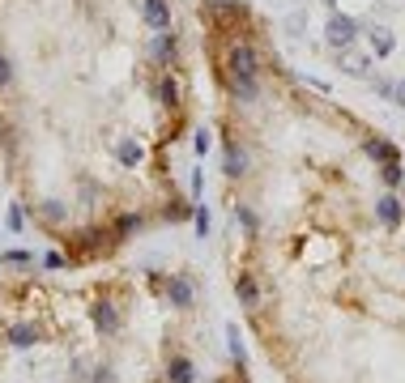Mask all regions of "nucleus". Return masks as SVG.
<instances>
[{
  "label": "nucleus",
  "instance_id": "f257e3e1",
  "mask_svg": "<svg viewBox=\"0 0 405 383\" xmlns=\"http://www.w3.org/2000/svg\"><path fill=\"white\" fill-rule=\"evenodd\" d=\"M226 64H231V90H235V98L252 102V98H256V77H261V60H256V51H252V43H231Z\"/></svg>",
  "mask_w": 405,
  "mask_h": 383
},
{
  "label": "nucleus",
  "instance_id": "f03ea898",
  "mask_svg": "<svg viewBox=\"0 0 405 383\" xmlns=\"http://www.w3.org/2000/svg\"><path fill=\"white\" fill-rule=\"evenodd\" d=\"M137 9H141V18H145V26L149 30H171V5L167 0H137Z\"/></svg>",
  "mask_w": 405,
  "mask_h": 383
},
{
  "label": "nucleus",
  "instance_id": "7ed1b4c3",
  "mask_svg": "<svg viewBox=\"0 0 405 383\" xmlns=\"http://www.w3.org/2000/svg\"><path fill=\"white\" fill-rule=\"evenodd\" d=\"M354 30H359V26H354V22H350L345 13H333V18H329V30H324V34H329V43H333V47H350Z\"/></svg>",
  "mask_w": 405,
  "mask_h": 383
},
{
  "label": "nucleus",
  "instance_id": "20e7f679",
  "mask_svg": "<svg viewBox=\"0 0 405 383\" xmlns=\"http://www.w3.org/2000/svg\"><path fill=\"white\" fill-rule=\"evenodd\" d=\"M376 213H380L384 226H397V222H401V200H397V196H380V200H376Z\"/></svg>",
  "mask_w": 405,
  "mask_h": 383
},
{
  "label": "nucleus",
  "instance_id": "39448f33",
  "mask_svg": "<svg viewBox=\"0 0 405 383\" xmlns=\"http://www.w3.org/2000/svg\"><path fill=\"white\" fill-rule=\"evenodd\" d=\"M149 51H154L158 60H175V39H171V30H158L154 39H149Z\"/></svg>",
  "mask_w": 405,
  "mask_h": 383
},
{
  "label": "nucleus",
  "instance_id": "423d86ee",
  "mask_svg": "<svg viewBox=\"0 0 405 383\" xmlns=\"http://www.w3.org/2000/svg\"><path fill=\"white\" fill-rule=\"evenodd\" d=\"M167 298H171L175 307H192V286H188L184 277H171V281H167Z\"/></svg>",
  "mask_w": 405,
  "mask_h": 383
},
{
  "label": "nucleus",
  "instance_id": "0eeeda50",
  "mask_svg": "<svg viewBox=\"0 0 405 383\" xmlns=\"http://www.w3.org/2000/svg\"><path fill=\"white\" fill-rule=\"evenodd\" d=\"M94 323H98V333H107V337H111L116 328H120V315H116V307H107V302H103V307H94Z\"/></svg>",
  "mask_w": 405,
  "mask_h": 383
},
{
  "label": "nucleus",
  "instance_id": "6e6552de",
  "mask_svg": "<svg viewBox=\"0 0 405 383\" xmlns=\"http://www.w3.org/2000/svg\"><path fill=\"white\" fill-rule=\"evenodd\" d=\"M341 69H345L350 77H367V69H371V64H367L363 56H354V51H345V47H341Z\"/></svg>",
  "mask_w": 405,
  "mask_h": 383
},
{
  "label": "nucleus",
  "instance_id": "1a4fd4ad",
  "mask_svg": "<svg viewBox=\"0 0 405 383\" xmlns=\"http://www.w3.org/2000/svg\"><path fill=\"white\" fill-rule=\"evenodd\" d=\"M179 94H184V90H179V81H175V77H158V98H163L167 106H175V102H179Z\"/></svg>",
  "mask_w": 405,
  "mask_h": 383
},
{
  "label": "nucleus",
  "instance_id": "9d476101",
  "mask_svg": "<svg viewBox=\"0 0 405 383\" xmlns=\"http://www.w3.org/2000/svg\"><path fill=\"white\" fill-rule=\"evenodd\" d=\"M243 171H247V153L239 145H231L226 149V175H243Z\"/></svg>",
  "mask_w": 405,
  "mask_h": 383
},
{
  "label": "nucleus",
  "instance_id": "9b49d317",
  "mask_svg": "<svg viewBox=\"0 0 405 383\" xmlns=\"http://www.w3.org/2000/svg\"><path fill=\"white\" fill-rule=\"evenodd\" d=\"M371 47H376V56H388V51H392V34L384 26H371Z\"/></svg>",
  "mask_w": 405,
  "mask_h": 383
},
{
  "label": "nucleus",
  "instance_id": "f8f14e48",
  "mask_svg": "<svg viewBox=\"0 0 405 383\" xmlns=\"http://www.w3.org/2000/svg\"><path fill=\"white\" fill-rule=\"evenodd\" d=\"M367 153H371V158H380L384 167H388V162H397V149H392L388 141H367Z\"/></svg>",
  "mask_w": 405,
  "mask_h": 383
},
{
  "label": "nucleus",
  "instance_id": "ddd939ff",
  "mask_svg": "<svg viewBox=\"0 0 405 383\" xmlns=\"http://www.w3.org/2000/svg\"><path fill=\"white\" fill-rule=\"evenodd\" d=\"M9 341L26 349V345H34V341H39V333H34V328H30V323H18V328H13V333H9Z\"/></svg>",
  "mask_w": 405,
  "mask_h": 383
},
{
  "label": "nucleus",
  "instance_id": "4468645a",
  "mask_svg": "<svg viewBox=\"0 0 405 383\" xmlns=\"http://www.w3.org/2000/svg\"><path fill=\"white\" fill-rule=\"evenodd\" d=\"M171 379H175V383H192V366H188L184 358H179V362H171Z\"/></svg>",
  "mask_w": 405,
  "mask_h": 383
},
{
  "label": "nucleus",
  "instance_id": "2eb2a0df",
  "mask_svg": "<svg viewBox=\"0 0 405 383\" xmlns=\"http://www.w3.org/2000/svg\"><path fill=\"white\" fill-rule=\"evenodd\" d=\"M239 298L252 307V302H256V286H252V277H239Z\"/></svg>",
  "mask_w": 405,
  "mask_h": 383
},
{
  "label": "nucleus",
  "instance_id": "dca6fc26",
  "mask_svg": "<svg viewBox=\"0 0 405 383\" xmlns=\"http://www.w3.org/2000/svg\"><path fill=\"white\" fill-rule=\"evenodd\" d=\"M120 162H128V167H132V162H141V149H137L132 141H124V145H120Z\"/></svg>",
  "mask_w": 405,
  "mask_h": 383
},
{
  "label": "nucleus",
  "instance_id": "f3484780",
  "mask_svg": "<svg viewBox=\"0 0 405 383\" xmlns=\"http://www.w3.org/2000/svg\"><path fill=\"white\" fill-rule=\"evenodd\" d=\"M192 149H196V158H200V153H205V149H210V132H205V128H200V132L192 137Z\"/></svg>",
  "mask_w": 405,
  "mask_h": 383
},
{
  "label": "nucleus",
  "instance_id": "a211bd4d",
  "mask_svg": "<svg viewBox=\"0 0 405 383\" xmlns=\"http://www.w3.org/2000/svg\"><path fill=\"white\" fill-rule=\"evenodd\" d=\"M384 179H388V183H401V167H397V162H388V167H384Z\"/></svg>",
  "mask_w": 405,
  "mask_h": 383
},
{
  "label": "nucleus",
  "instance_id": "6ab92c4d",
  "mask_svg": "<svg viewBox=\"0 0 405 383\" xmlns=\"http://www.w3.org/2000/svg\"><path fill=\"white\" fill-rule=\"evenodd\" d=\"M5 81H9V60L0 56V85H5Z\"/></svg>",
  "mask_w": 405,
  "mask_h": 383
},
{
  "label": "nucleus",
  "instance_id": "aec40b11",
  "mask_svg": "<svg viewBox=\"0 0 405 383\" xmlns=\"http://www.w3.org/2000/svg\"><path fill=\"white\" fill-rule=\"evenodd\" d=\"M397 102H401V106H405V85H397Z\"/></svg>",
  "mask_w": 405,
  "mask_h": 383
}]
</instances>
